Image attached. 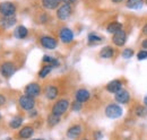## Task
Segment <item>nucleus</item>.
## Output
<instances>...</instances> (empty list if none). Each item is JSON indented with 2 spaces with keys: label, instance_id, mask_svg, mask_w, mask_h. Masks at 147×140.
Segmentation results:
<instances>
[{
  "label": "nucleus",
  "instance_id": "14",
  "mask_svg": "<svg viewBox=\"0 0 147 140\" xmlns=\"http://www.w3.org/2000/svg\"><path fill=\"white\" fill-rule=\"evenodd\" d=\"M121 88H122V83H121V80H119V79H114V80L110 81V83L107 85V90H108L109 93H112V94H115V93L119 92Z\"/></svg>",
  "mask_w": 147,
  "mask_h": 140
},
{
  "label": "nucleus",
  "instance_id": "11",
  "mask_svg": "<svg viewBox=\"0 0 147 140\" xmlns=\"http://www.w3.org/2000/svg\"><path fill=\"white\" fill-rule=\"evenodd\" d=\"M59 36H60V40L63 43H70L74 40L73 31L70 28H68V27H62L60 33H59Z\"/></svg>",
  "mask_w": 147,
  "mask_h": 140
},
{
  "label": "nucleus",
  "instance_id": "40",
  "mask_svg": "<svg viewBox=\"0 0 147 140\" xmlns=\"http://www.w3.org/2000/svg\"><path fill=\"white\" fill-rule=\"evenodd\" d=\"M32 140H43V139H32Z\"/></svg>",
  "mask_w": 147,
  "mask_h": 140
},
{
  "label": "nucleus",
  "instance_id": "16",
  "mask_svg": "<svg viewBox=\"0 0 147 140\" xmlns=\"http://www.w3.org/2000/svg\"><path fill=\"white\" fill-rule=\"evenodd\" d=\"M122 30H123V26L119 22H112V23H110L108 25V27H107V31L109 33H111V34H115V33H118V32H120Z\"/></svg>",
  "mask_w": 147,
  "mask_h": 140
},
{
  "label": "nucleus",
  "instance_id": "15",
  "mask_svg": "<svg viewBox=\"0 0 147 140\" xmlns=\"http://www.w3.org/2000/svg\"><path fill=\"white\" fill-rule=\"evenodd\" d=\"M15 24H16V18L14 17V16L2 17L1 19H0V26H1L2 28H6V30L13 27Z\"/></svg>",
  "mask_w": 147,
  "mask_h": 140
},
{
  "label": "nucleus",
  "instance_id": "44",
  "mask_svg": "<svg viewBox=\"0 0 147 140\" xmlns=\"http://www.w3.org/2000/svg\"><path fill=\"white\" fill-rule=\"evenodd\" d=\"M7 140H11V139H7Z\"/></svg>",
  "mask_w": 147,
  "mask_h": 140
},
{
  "label": "nucleus",
  "instance_id": "23",
  "mask_svg": "<svg viewBox=\"0 0 147 140\" xmlns=\"http://www.w3.org/2000/svg\"><path fill=\"white\" fill-rule=\"evenodd\" d=\"M60 116L61 115H57V114H53V113H51L49 116H48V125L49 127H55L57 125L58 123L60 122Z\"/></svg>",
  "mask_w": 147,
  "mask_h": 140
},
{
  "label": "nucleus",
  "instance_id": "30",
  "mask_svg": "<svg viewBox=\"0 0 147 140\" xmlns=\"http://www.w3.org/2000/svg\"><path fill=\"white\" fill-rule=\"evenodd\" d=\"M137 59L138 60H145L147 59V50H142L137 53Z\"/></svg>",
  "mask_w": 147,
  "mask_h": 140
},
{
  "label": "nucleus",
  "instance_id": "13",
  "mask_svg": "<svg viewBox=\"0 0 147 140\" xmlns=\"http://www.w3.org/2000/svg\"><path fill=\"white\" fill-rule=\"evenodd\" d=\"M82 125L80 124H75V125H71L68 130H67V137L70 138V139H75L77 137L80 136L82 133Z\"/></svg>",
  "mask_w": 147,
  "mask_h": 140
},
{
  "label": "nucleus",
  "instance_id": "36",
  "mask_svg": "<svg viewBox=\"0 0 147 140\" xmlns=\"http://www.w3.org/2000/svg\"><path fill=\"white\" fill-rule=\"evenodd\" d=\"M143 34L147 36V23L144 25V27H143Z\"/></svg>",
  "mask_w": 147,
  "mask_h": 140
},
{
  "label": "nucleus",
  "instance_id": "3",
  "mask_svg": "<svg viewBox=\"0 0 147 140\" xmlns=\"http://www.w3.org/2000/svg\"><path fill=\"white\" fill-rule=\"evenodd\" d=\"M68 107H69V101L68 100H66V98L59 100L52 106V113L57 114V115H62L68 110Z\"/></svg>",
  "mask_w": 147,
  "mask_h": 140
},
{
  "label": "nucleus",
  "instance_id": "41",
  "mask_svg": "<svg viewBox=\"0 0 147 140\" xmlns=\"http://www.w3.org/2000/svg\"><path fill=\"white\" fill-rule=\"evenodd\" d=\"M145 2H146V5H147V0H145Z\"/></svg>",
  "mask_w": 147,
  "mask_h": 140
},
{
  "label": "nucleus",
  "instance_id": "29",
  "mask_svg": "<svg viewBox=\"0 0 147 140\" xmlns=\"http://www.w3.org/2000/svg\"><path fill=\"white\" fill-rule=\"evenodd\" d=\"M134 54H135L134 50H132V49H129V48L125 49V50L122 51V57H123L125 59H129V58H131Z\"/></svg>",
  "mask_w": 147,
  "mask_h": 140
},
{
  "label": "nucleus",
  "instance_id": "31",
  "mask_svg": "<svg viewBox=\"0 0 147 140\" xmlns=\"http://www.w3.org/2000/svg\"><path fill=\"white\" fill-rule=\"evenodd\" d=\"M71 108H73V111H79V110H82V103L79 102V101H74L73 104H71Z\"/></svg>",
  "mask_w": 147,
  "mask_h": 140
},
{
  "label": "nucleus",
  "instance_id": "34",
  "mask_svg": "<svg viewBox=\"0 0 147 140\" xmlns=\"http://www.w3.org/2000/svg\"><path fill=\"white\" fill-rule=\"evenodd\" d=\"M37 113H36V111H35V110H34V108H33V110H31V111H30V116H31V118H33V116H35V115H36Z\"/></svg>",
  "mask_w": 147,
  "mask_h": 140
},
{
  "label": "nucleus",
  "instance_id": "5",
  "mask_svg": "<svg viewBox=\"0 0 147 140\" xmlns=\"http://www.w3.org/2000/svg\"><path fill=\"white\" fill-rule=\"evenodd\" d=\"M18 103L20 105V107L25 111H31L34 108L35 106V101H34V97L32 96H28V95H23L20 96L18 100Z\"/></svg>",
  "mask_w": 147,
  "mask_h": 140
},
{
  "label": "nucleus",
  "instance_id": "18",
  "mask_svg": "<svg viewBox=\"0 0 147 140\" xmlns=\"http://www.w3.org/2000/svg\"><path fill=\"white\" fill-rule=\"evenodd\" d=\"M113 55H114V50H113L112 46H109V45L104 46V48L100 51V57H101L102 59H110Z\"/></svg>",
  "mask_w": 147,
  "mask_h": 140
},
{
  "label": "nucleus",
  "instance_id": "1",
  "mask_svg": "<svg viewBox=\"0 0 147 140\" xmlns=\"http://www.w3.org/2000/svg\"><path fill=\"white\" fill-rule=\"evenodd\" d=\"M105 115L109 119H118L122 115V108L118 104H109L105 107Z\"/></svg>",
  "mask_w": 147,
  "mask_h": 140
},
{
  "label": "nucleus",
  "instance_id": "35",
  "mask_svg": "<svg viewBox=\"0 0 147 140\" xmlns=\"http://www.w3.org/2000/svg\"><path fill=\"white\" fill-rule=\"evenodd\" d=\"M142 48H144L145 50H147V38H145V40L142 42Z\"/></svg>",
  "mask_w": 147,
  "mask_h": 140
},
{
  "label": "nucleus",
  "instance_id": "39",
  "mask_svg": "<svg viewBox=\"0 0 147 140\" xmlns=\"http://www.w3.org/2000/svg\"><path fill=\"white\" fill-rule=\"evenodd\" d=\"M144 104H145V106H147V96L144 98Z\"/></svg>",
  "mask_w": 147,
  "mask_h": 140
},
{
  "label": "nucleus",
  "instance_id": "37",
  "mask_svg": "<svg viewBox=\"0 0 147 140\" xmlns=\"http://www.w3.org/2000/svg\"><path fill=\"white\" fill-rule=\"evenodd\" d=\"M76 0H62V2H65V3H69V5H71L74 3Z\"/></svg>",
  "mask_w": 147,
  "mask_h": 140
},
{
  "label": "nucleus",
  "instance_id": "17",
  "mask_svg": "<svg viewBox=\"0 0 147 140\" xmlns=\"http://www.w3.org/2000/svg\"><path fill=\"white\" fill-rule=\"evenodd\" d=\"M33 133H34V129L32 127H30V125H26L19 131L18 135L19 137L23 138V139H28V138H31L33 136Z\"/></svg>",
  "mask_w": 147,
  "mask_h": 140
},
{
  "label": "nucleus",
  "instance_id": "10",
  "mask_svg": "<svg viewBox=\"0 0 147 140\" xmlns=\"http://www.w3.org/2000/svg\"><path fill=\"white\" fill-rule=\"evenodd\" d=\"M41 93V87L36 83H31L25 87V94L32 97H36Z\"/></svg>",
  "mask_w": 147,
  "mask_h": 140
},
{
  "label": "nucleus",
  "instance_id": "9",
  "mask_svg": "<svg viewBox=\"0 0 147 140\" xmlns=\"http://www.w3.org/2000/svg\"><path fill=\"white\" fill-rule=\"evenodd\" d=\"M126 41H127V33L122 30L115 34H113L112 37V42L114 43V45L117 46H123L126 44Z\"/></svg>",
  "mask_w": 147,
  "mask_h": 140
},
{
  "label": "nucleus",
  "instance_id": "4",
  "mask_svg": "<svg viewBox=\"0 0 147 140\" xmlns=\"http://www.w3.org/2000/svg\"><path fill=\"white\" fill-rule=\"evenodd\" d=\"M16 13V6L13 2H1L0 3V14L3 17H9V16H14Z\"/></svg>",
  "mask_w": 147,
  "mask_h": 140
},
{
  "label": "nucleus",
  "instance_id": "8",
  "mask_svg": "<svg viewBox=\"0 0 147 140\" xmlns=\"http://www.w3.org/2000/svg\"><path fill=\"white\" fill-rule=\"evenodd\" d=\"M40 43H41V45L43 46V48H45V49H49V50H53L57 48V45H58V42H57V40L53 38V37H51V36H42L41 38H40Z\"/></svg>",
  "mask_w": 147,
  "mask_h": 140
},
{
  "label": "nucleus",
  "instance_id": "22",
  "mask_svg": "<svg viewBox=\"0 0 147 140\" xmlns=\"http://www.w3.org/2000/svg\"><path fill=\"white\" fill-rule=\"evenodd\" d=\"M28 34V31L25 26H18L16 30H15V36L17 38H25Z\"/></svg>",
  "mask_w": 147,
  "mask_h": 140
},
{
  "label": "nucleus",
  "instance_id": "43",
  "mask_svg": "<svg viewBox=\"0 0 147 140\" xmlns=\"http://www.w3.org/2000/svg\"><path fill=\"white\" fill-rule=\"evenodd\" d=\"M0 119H1V114H0Z\"/></svg>",
  "mask_w": 147,
  "mask_h": 140
},
{
  "label": "nucleus",
  "instance_id": "12",
  "mask_svg": "<svg viewBox=\"0 0 147 140\" xmlns=\"http://www.w3.org/2000/svg\"><path fill=\"white\" fill-rule=\"evenodd\" d=\"M75 97H76V100L79 101L80 103H84V102H87V101L90 100L91 94H90V92H88L87 89H85V88H80V89H78V90L76 92Z\"/></svg>",
  "mask_w": 147,
  "mask_h": 140
},
{
  "label": "nucleus",
  "instance_id": "2",
  "mask_svg": "<svg viewBox=\"0 0 147 140\" xmlns=\"http://www.w3.org/2000/svg\"><path fill=\"white\" fill-rule=\"evenodd\" d=\"M71 13H73L71 5H69V3H63V5H61L60 7H58L57 17L59 18L60 20H67L68 18L71 16Z\"/></svg>",
  "mask_w": 147,
  "mask_h": 140
},
{
  "label": "nucleus",
  "instance_id": "20",
  "mask_svg": "<svg viewBox=\"0 0 147 140\" xmlns=\"http://www.w3.org/2000/svg\"><path fill=\"white\" fill-rule=\"evenodd\" d=\"M145 0H127L126 6L129 9H140L144 5Z\"/></svg>",
  "mask_w": 147,
  "mask_h": 140
},
{
  "label": "nucleus",
  "instance_id": "28",
  "mask_svg": "<svg viewBox=\"0 0 147 140\" xmlns=\"http://www.w3.org/2000/svg\"><path fill=\"white\" fill-rule=\"evenodd\" d=\"M101 41H102V37L98 36L97 34H95V33H91L88 35V42L90 43H97V42H101Z\"/></svg>",
  "mask_w": 147,
  "mask_h": 140
},
{
  "label": "nucleus",
  "instance_id": "25",
  "mask_svg": "<svg viewBox=\"0 0 147 140\" xmlns=\"http://www.w3.org/2000/svg\"><path fill=\"white\" fill-rule=\"evenodd\" d=\"M22 123H23V118L22 116H15V118H13L10 120L9 127L11 129H17V128H19L22 125Z\"/></svg>",
  "mask_w": 147,
  "mask_h": 140
},
{
  "label": "nucleus",
  "instance_id": "24",
  "mask_svg": "<svg viewBox=\"0 0 147 140\" xmlns=\"http://www.w3.org/2000/svg\"><path fill=\"white\" fill-rule=\"evenodd\" d=\"M135 114H136L138 118H145V116L147 115L146 106L137 105V106H136V108H135Z\"/></svg>",
  "mask_w": 147,
  "mask_h": 140
},
{
  "label": "nucleus",
  "instance_id": "38",
  "mask_svg": "<svg viewBox=\"0 0 147 140\" xmlns=\"http://www.w3.org/2000/svg\"><path fill=\"white\" fill-rule=\"evenodd\" d=\"M112 2H114V3H120V2H122L123 0H111Z\"/></svg>",
  "mask_w": 147,
  "mask_h": 140
},
{
  "label": "nucleus",
  "instance_id": "21",
  "mask_svg": "<svg viewBox=\"0 0 147 140\" xmlns=\"http://www.w3.org/2000/svg\"><path fill=\"white\" fill-rule=\"evenodd\" d=\"M58 93H59V90L55 86H48L47 90H45V96L49 100H55V97L58 96Z\"/></svg>",
  "mask_w": 147,
  "mask_h": 140
},
{
  "label": "nucleus",
  "instance_id": "32",
  "mask_svg": "<svg viewBox=\"0 0 147 140\" xmlns=\"http://www.w3.org/2000/svg\"><path fill=\"white\" fill-rule=\"evenodd\" d=\"M94 136H95V139H101V138H102V136H103V135H102V132H100V131H96V132H95V133H94Z\"/></svg>",
  "mask_w": 147,
  "mask_h": 140
},
{
  "label": "nucleus",
  "instance_id": "26",
  "mask_svg": "<svg viewBox=\"0 0 147 140\" xmlns=\"http://www.w3.org/2000/svg\"><path fill=\"white\" fill-rule=\"evenodd\" d=\"M51 70H52V66H50V65H47V66L42 67V69L38 71V77L40 78H45L51 72Z\"/></svg>",
  "mask_w": 147,
  "mask_h": 140
},
{
  "label": "nucleus",
  "instance_id": "27",
  "mask_svg": "<svg viewBox=\"0 0 147 140\" xmlns=\"http://www.w3.org/2000/svg\"><path fill=\"white\" fill-rule=\"evenodd\" d=\"M42 61H43L44 63H48V65L52 66V67H55V66L59 65V61H58L57 59H55V58L50 57V55H44L43 59H42Z\"/></svg>",
  "mask_w": 147,
  "mask_h": 140
},
{
  "label": "nucleus",
  "instance_id": "42",
  "mask_svg": "<svg viewBox=\"0 0 147 140\" xmlns=\"http://www.w3.org/2000/svg\"><path fill=\"white\" fill-rule=\"evenodd\" d=\"M82 140H88V139H82Z\"/></svg>",
  "mask_w": 147,
  "mask_h": 140
},
{
  "label": "nucleus",
  "instance_id": "6",
  "mask_svg": "<svg viewBox=\"0 0 147 140\" xmlns=\"http://www.w3.org/2000/svg\"><path fill=\"white\" fill-rule=\"evenodd\" d=\"M16 71V66L13 62H3L0 67V73L5 77V78H9L11 77Z\"/></svg>",
  "mask_w": 147,
  "mask_h": 140
},
{
  "label": "nucleus",
  "instance_id": "33",
  "mask_svg": "<svg viewBox=\"0 0 147 140\" xmlns=\"http://www.w3.org/2000/svg\"><path fill=\"white\" fill-rule=\"evenodd\" d=\"M5 102H6V97H5L3 95H1V94H0V106L5 104Z\"/></svg>",
  "mask_w": 147,
  "mask_h": 140
},
{
  "label": "nucleus",
  "instance_id": "7",
  "mask_svg": "<svg viewBox=\"0 0 147 140\" xmlns=\"http://www.w3.org/2000/svg\"><path fill=\"white\" fill-rule=\"evenodd\" d=\"M114 98L119 104H128L130 101V94L127 89L121 88L119 92L114 94Z\"/></svg>",
  "mask_w": 147,
  "mask_h": 140
},
{
  "label": "nucleus",
  "instance_id": "19",
  "mask_svg": "<svg viewBox=\"0 0 147 140\" xmlns=\"http://www.w3.org/2000/svg\"><path fill=\"white\" fill-rule=\"evenodd\" d=\"M62 0H42V5L45 9H55L59 7V3L61 2Z\"/></svg>",
  "mask_w": 147,
  "mask_h": 140
}]
</instances>
